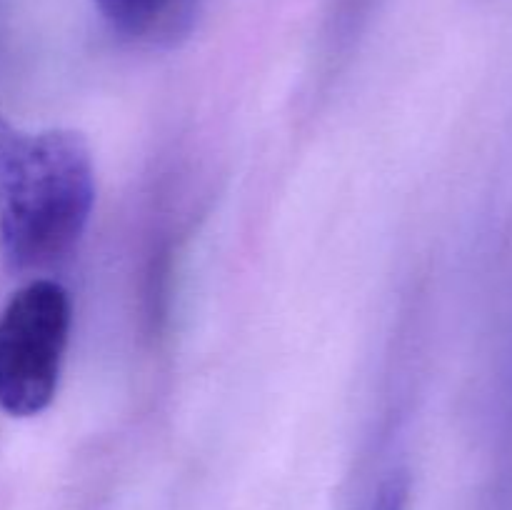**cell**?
Segmentation results:
<instances>
[{
  "label": "cell",
  "instance_id": "6da1fadb",
  "mask_svg": "<svg viewBox=\"0 0 512 510\" xmlns=\"http://www.w3.org/2000/svg\"><path fill=\"white\" fill-rule=\"evenodd\" d=\"M95 168L75 130L25 133L0 115V255L13 273L60 263L88 228Z\"/></svg>",
  "mask_w": 512,
  "mask_h": 510
},
{
  "label": "cell",
  "instance_id": "7a4b0ae2",
  "mask_svg": "<svg viewBox=\"0 0 512 510\" xmlns=\"http://www.w3.org/2000/svg\"><path fill=\"white\" fill-rule=\"evenodd\" d=\"M70 333L68 290L55 280L23 285L0 313V410L38 415L53 403Z\"/></svg>",
  "mask_w": 512,
  "mask_h": 510
},
{
  "label": "cell",
  "instance_id": "3957f363",
  "mask_svg": "<svg viewBox=\"0 0 512 510\" xmlns=\"http://www.w3.org/2000/svg\"><path fill=\"white\" fill-rule=\"evenodd\" d=\"M110 25L130 38H170L188 20L193 0H95Z\"/></svg>",
  "mask_w": 512,
  "mask_h": 510
},
{
  "label": "cell",
  "instance_id": "277c9868",
  "mask_svg": "<svg viewBox=\"0 0 512 510\" xmlns=\"http://www.w3.org/2000/svg\"><path fill=\"white\" fill-rule=\"evenodd\" d=\"M408 493L410 480L405 473H393L380 483L378 493H375L370 510H405L408 508Z\"/></svg>",
  "mask_w": 512,
  "mask_h": 510
}]
</instances>
